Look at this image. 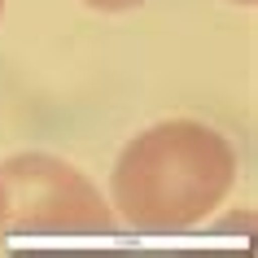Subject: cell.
Returning a JSON list of instances; mask_svg holds the SVG:
<instances>
[{
	"label": "cell",
	"mask_w": 258,
	"mask_h": 258,
	"mask_svg": "<svg viewBox=\"0 0 258 258\" xmlns=\"http://www.w3.org/2000/svg\"><path fill=\"white\" fill-rule=\"evenodd\" d=\"M236 179V153L202 122H158L114 166V206L140 232H179L206 219Z\"/></svg>",
	"instance_id": "6da1fadb"
},
{
	"label": "cell",
	"mask_w": 258,
	"mask_h": 258,
	"mask_svg": "<svg viewBox=\"0 0 258 258\" xmlns=\"http://www.w3.org/2000/svg\"><path fill=\"white\" fill-rule=\"evenodd\" d=\"M5 188V236H96L114 228L109 206L75 166L22 153L0 166Z\"/></svg>",
	"instance_id": "7a4b0ae2"
},
{
	"label": "cell",
	"mask_w": 258,
	"mask_h": 258,
	"mask_svg": "<svg viewBox=\"0 0 258 258\" xmlns=\"http://www.w3.org/2000/svg\"><path fill=\"white\" fill-rule=\"evenodd\" d=\"M83 5L105 9V14H122V9H136V5H145V0H83Z\"/></svg>",
	"instance_id": "3957f363"
},
{
	"label": "cell",
	"mask_w": 258,
	"mask_h": 258,
	"mask_svg": "<svg viewBox=\"0 0 258 258\" xmlns=\"http://www.w3.org/2000/svg\"><path fill=\"white\" fill-rule=\"evenodd\" d=\"M0 223H5V188H0Z\"/></svg>",
	"instance_id": "277c9868"
},
{
	"label": "cell",
	"mask_w": 258,
	"mask_h": 258,
	"mask_svg": "<svg viewBox=\"0 0 258 258\" xmlns=\"http://www.w3.org/2000/svg\"><path fill=\"white\" fill-rule=\"evenodd\" d=\"M241 5H254V0H241Z\"/></svg>",
	"instance_id": "5b68a950"
},
{
	"label": "cell",
	"mask_w": 258,
	"mask_h": 258,
	"mask_svg": "<svg viewBox=\"0 0 258 258\" xmlns=\"http://www.w3.org/2000/svg\"><path fill=\"white\" fill-rule=\"evenodd\" d=\"M0 9H5V0H0Z\"/></svg>",
	"instance_id": "8992f818"
}]
</instances>
